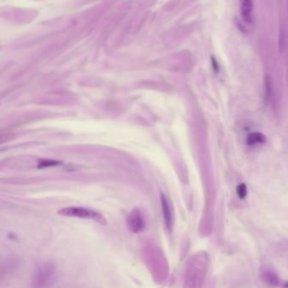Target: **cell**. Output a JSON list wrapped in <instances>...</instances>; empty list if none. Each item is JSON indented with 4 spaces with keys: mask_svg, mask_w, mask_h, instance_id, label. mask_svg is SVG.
<instances>
[{
    "mask_svg": "<svg viewBox=\"0 0 288 288\" xmlns=\"http://www.w3.org/2000/svg\"><path fill=\"white\" fill-rule=\"evenodd\" d=\"M239 3L242 19L249 25L253 23V0H239Z\"/></svg>",
    "mask_w": 288,
    "mask_h": 288,
    "instance_id": "obj_5",
    "label": "cell"
},
{
    "mask_svg": "<svg viewBox=\"0 0 288 288\" xmlns=\"http://www.w3.org/2000/svg\"><path fill=\"white\" fill-rule=\"evenodd\" d=\"M14 265H12V261L3 263L0 265V280L3 279L5 277L6 275L10 273Z\"/></svg>",
    "mask_w": 288,
    "mask_h": 288,
    "instance_id": "obj_8",
    "label": "cell"
},
{
    "mask_svg": "<svg viewBox=\"0 0 288 288\" xmlns=\"http://www.w3.org/2000/svg\"><path fill=\"white\" fill-rule=\"evenodd\" d=\"M286 288H288V283H287V285H286Z\"/></svg>",
    "mask_w": 288,
    "mask_h": 288,
    "instance_id": "obj_12",
    "label": "cell"
},
{
    "mask_svg": "<svg viewBox=\"0 0 288 288\" xmlns=\"http://www.w3.org/2000/svg\"><path fill=\"white\" fill-rule=\"evenodd\" d=\"M272 80H271V77L269 75L265 76V99L267 101L271 100V96H272V93H273V89H272Z\"/></svg>",
    "mask_w": 288,
    "mask_h": 288,
    "instance_id": "obj_7",
    "label": "cell"
},
{
    "mask_svg": "<svg viewBox=\"0 0 288 288\" xmlns=\"http://www.w3.org/2000/svg\"><path fill=\"white\" fill-rule=\"evenodd\" d=\"M160 200H161V206H162L163 220H164L166 228L169 231H171L173 224H174V215H173L171 207H170L168 199L166 198L165 195H163V193L160 194Z\"/></svg>",
    "mask_w": 288,
    "mask_h": 288,
    "instance_id": "obj_4",
    "label": "cell"
},
{
    "mask_svg": "<svg viewBox=\"0 0 288 288\" xmlns=\"http://www.w3.org/2000/svg\"><path fill=\"white\" fill-rule=\"evenodd\" d=\"M128 226L131 233H140L145 229L146 223L139 209H134L128 218Z\"/></svg>",
    "mask_w": 288,
    "mask_h": 288,
    "instance_id": "obj_3",
    "label": "cell"
},
{
    "mask_svg": "<svg viewBox=\"0 0 288 288\" xmlns=\"http://www.w3.org/2000/svg\"><path fill=\"white\" fill-rule=\"evenodd\" d=\"M237 195L239 196V199H245L246 197V195H247V187H246V185L244 183L239 184V186L237 187Z\"/></svg>",
    "mask_w": 288,
    "mask_h": 288,
    "instance_id": "obj_10",
    "label": "cell"
},
{
    "mask_svg": "<svg viewBox=\"0 0 288 288\" xmlns=\"http://www.w3.org/2000/svg\"><path fill=\"white\" fill-rule=\"evenodd\" d=\"M247 144L249 146H255L256 144H263L266 142V137L264 134L260 132H252L249 134L247 137Z\"/></svg>",
    "mask_w": 288,
    "mask_h": 288,
    "instance_id": "obj_6",
    "label": "cell"
},
{
    "mask_svg": "<svg viewBox=\"0 0 288 288\" xmlns=\"http://www.w3.org/2000/svg\"><path fill=\"white\" fill-rule=\"evenodd\" d=\"M58 213H59V215L64 216V217L93 220V221L101 224V225H106L107 224L106 219L102 214L96 212V211L88 209V208H85V207H65V208L59 210Z\"/></svg>",
    "mask_w": 288,
    "mask_h": 288,
    "instance_id": "obj_1",
    "label": "cell"
},
{
    "mask_svg": "<svg viewBox=\"0 0 288 288\" xmlns=\"http://www.w3.org/2000/svg\"><path fill=\"white\" fill-rule=\"evenodd\" d=\"M54 268L51 264H44L37 268L33 277V288H45L53 278Z\"/></svg>",
    "mask_w": 288,
    "mask_h": 288,
    "instance_id": "obj_2",
    "label": "cell"
},
{
    "mask_svg": "<svg viewBox=\"0 0 288 288\" xmlns=\"http://www.w3.org/2000/svg\"><path fill=\"white\" fill-rule=\"evenodd\" d=\"M60 163H61L59 161H56V160H43L39 162L37 167L39 169H43V168H47V167L59 165Z\"/></svg>",
    "mask_w": 288,
    "mask_h": 288,
    "instance_id": "obj_9",
    "label": "cell"
},
{
    "mask_svg": "<svg viewBox=\"0 0 288 288\" xmlns=\"http://www.w3.org/2000/svg\"><path fill=\"white\" fill-rule=\"evenodd\" d=\"M212 64H213V69L215 70L216 72H218L219 69V64H218V62L213 57L212 58Z\"/></svg>",
    "mask_w": 288,
    "mask_h": 288,
    "instance_id": "obj_11",
    "label": "cell"
}]
</instances>
